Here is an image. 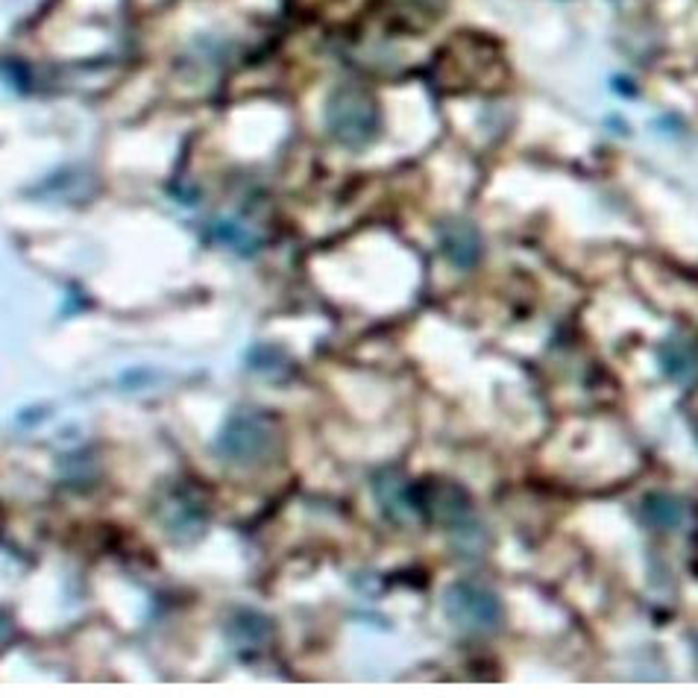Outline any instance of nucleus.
<instances>
[{"label":"nucleus","mask_w":698,"mask_h":698,"mask_svg":"<svg viewBox=\"0 0 698 698\" xmlns=\"http://www.w3.org/2000/svg\"><path fill=\"white\" fill-rule=\"evenodd\" d=\"M229 646L236 648L238 655L250 661V657L262 655L271 648L273 640V622L259 611H238L232 620L227 622Z\"/></svg>","instance_id":"6"},{"label":"nucleus","mask_w":698,"mask_h":698,"mask_svg":"<svg viewBox=\"0 0 698 698\" xmlns=\"http://www.w3.org/2000/svg\"><path fill=\"white\" fill-rule=\"evenodd\" d=\"M282 444L276 419L262 408H236L215 437V452L238 467H255L271 461Z\"/></svg>","instance_id":"1"},{"label":"nucleus","mask_w":698,"mask_h":698,"mask_svg":"<svg viewBox=\"0 0 698 698\" xmlns=\"http://www.w3.org/2000/svg\"><path fill=\"white\" fill-rule=\"evenodd\" d=\"M437 241H440V250H444V255L449 259V264H455V268L470 271L472 264L479 262L481 238L479 229L472 227L470 220H440V223H437Z\"/></svg>","instance_id":"5"},{"label":"nucleus","mask_w":698,"mask_h":698,"mask_svg":"<svg viewBox=\"0 0 698 698\" xmlns=\"http://www.w3.org/2000/svg\"><path fill=\"white\" fill-rule=\"evenodd\" d=\"M159 523L171 541L194 543L206 532L209 511H206V502L197 490H185L183 484H176L174 493H167L159 505Z\"/></svg>","instance_id":"4"},{"label":"nucleus","mask_w":698,"mask_h":698,"mask_svg":"<svg viewBox=\"0 0 698 698\" xmlns=\"http://www.w3.org/2000/svg\"><path fill=\"white\" fill-rule=\"evenodd\" d=\"M375 499L393 523H405L408 516H423L419 514V499H417V484H411L396 472H379L373 481Z\"/></svg>","instance_id":"7"},{"label":"nucleus","mask_w":698,"mask_h":698,"mask_svg":"<svg viewBox=\"0 0 698 698\" xmlns=\"http://www.w3.org/2000/svg\"><path fill=\"white\" fill-rule=\"evenodd\" d=\"M657 361H661V370H664L673 382H692L698 375V349L692 347L687 338H666L657 349Z\"/></svg>","instance_id":"8"},{"label":"nucleus","mask_w":698,"mask_h":698,"mask_svg":"<svg viewBox=\"0 0 698 698\" xmlns=\"http://www.w3.org/2000/svg\"><path fill=\"white\" fill-rule=\"evenodd\" d=\"M444 613L467 634H490L502 625V602L488 585L461 578L444 590Z\"/></svg>","instance_id":"3"},{"label":"nucleus","mask_w":698,"mask_h":698,"mask_svg":"<svg viewBox=\"0 0 698 698\" xmlns=\"http://www.w3.org/2000/svg\"><path fill=\"white\" fill-rule=\"evenodd\" d=\"M215 238H218L220 244L238 250V253H255V247H259V241H255L247 229L232 223V220H218V223H215Z\"/></svg>","instance_id":"10"},{"label":"nucleus","mask_w":698,"mask_h":698,"mask_svg":"<svg viewBox=\"0 0 698 698\" xmlns=\"http://www.w3.org/2000/svg\"><path fill=\"white\" fill-rule=\"evenodd\" d=\"M692 428H696V437H698V417L692 419Z\"/></svg>","instance_id":"11"},{"label":"nucleus","mask_w":698,"mask_h":698,"mask_svg":"<svg viewBox=\"0 0 698 698\" xmlns=\"http://www.w3.org/2000/svg\"><path fill=\"white\" fill-rule=\"evenodd\" d=\"M324 121L329 135L341 148L364 150L382 130V106L367 88L338 86L326 100Z\"/></svg>","instance_id":"2"},{"label":"nucleus","mask_w":698,"mask_h":698,"mask_svg":"<svg viewBox=\"0 0 698 698\" xmlns=\"http://www.w3.org/2000/svg\"><path fill=\"white\" fill-rule=\"evenodd\" d=\"M640 516H643V523L657 528V532H675L684 525L687 505H684V499L673 497V493H648L640 502Z\"/></svg>","instance_id":"9"}]
</instances>
